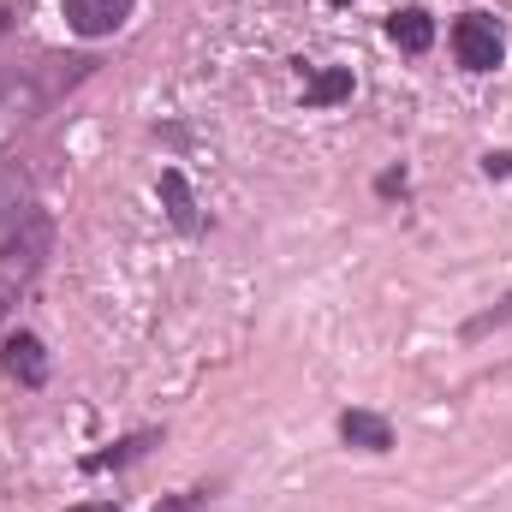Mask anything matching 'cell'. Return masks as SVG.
Returning <instances> with one entry per match:
<instances>
[{
	"label": "cell",
	"instance_id": "6da1fadb",
	"mask_svg": "<svg viewBox=\"0 0 512 512\" xmlns=\"http://www.w3.org/2000/svg\"><path fill=\"white\" fill-rule=\"evenodd\" d=\"M54 96H60L54 84H36V66H12V72H0V143H6L12 131L30 126Z\"/></svg>",
	"mask_w": 512,
	"mask_h": 512
},
{
	"label": "cell",
	"instance_id": "7a4b0ae2",
	"mask_svg": "<svg viewBox=\"0 0 512 512\" xmlns=\"http://www.w3.org/2000/svg\"><path fill=\"white\" fill-rule=\"evenodd\" d=\"M48 245H54V227H48V215H24V221H18V233L0 245V292L24 286V280L42 268Z\"/></svg>",
	"mask_w": 512,
	"mask_h": 512
},
{
	"label": "cell",
	"instance_id": "3957f363",
	"mask_svg": "<svg viewBox=\"0 0 512 512\" xmlns=\"http://www.w3.org/2000/svg\"><path fill=\"white\" fill-rule=\"evenodd\" d=\"M453 54H459V66H465V72H495V66L507 60V36H501V24H495V18L465 12V18L453 24Z\"/></svg>",
	"mask_w": 512,
	"mask_h": 512
},
{
	"label": "cell",
	"instance_id": "277c9868",
	"mask_svg": "<svg viewBox=\"0 0 512 512\" xmlns=\"http://www.w3.org/2000/svg\"><path fill=\"white\" fill-rule=\"evenodd\" d=\"M131 6H137V0H60V18H66L78 36L96 42V36H114V30L126 24Z\"/></svg>",
	"mask_w": 512,
	"mask_h": 512
},
{
	"label": "cell",
	"instance_id": "5b68a950",
	"mask_svg": "<svg viewBox=\"0 0 512 512\" xmlns=\"http://www.w3.org/2000/svg\"><path fill=\"white\" fill-rule=\"evenodd\" d=\"M0 364H6V376H12L18 387H42L48 382V352H42L36 334H12V340L0 346Z\"/></svg>",
	"mask_w": 512,
	"mask_h": 512
},
{
	"label": "cell",
	"instance_id": "8992f818",
	"mask_svg": "<svg viewBox=\"0 0 512 512\" xmlns=\"http://www.w3.org/2000/svg\"><path fill=\"white\" fill-rule=\"evenodd\" d=\"M340 435H346V447H358V453H387V447H393V423L376 417V411H346V417H340Z\"/></svg>",
	"mask_w": 512,
	"mask_h": 512
},
{
	"label": "cell",
	"instance_id": "52a82bcc",
	"mask_svg": "<svg viewBox=\"0 0 512 512\" xmlns=\"http://www.w3.org/2000/svg\"><path fill=\"white\" fill-rule=\"evenodd\" d=\"M352 96V72L346 66H316L310 78H304V108H334V102H346Z\"/></svg>",
	"mask_w": 512,
	"mask_h": 512
},
{
	"label": "cell",
	"instance_id": "ba28073f",
	"mask_svg": "<svg viewBox=\"0 0 512 512\" xmlns=\"http://www.w3.org/2000/svg\"><path fill=\"white\" fill-rule=\"evenodd\" d=\"M161 197H167L173 227H179V233H197V203H191V185H185V173H179V167H167V173H161Z\"/></svg>",
	"mask_w": 512,
	"mask_h": 512
},
{
	"label": "cell",
	"instance_id": "9c48e42d",
	"mask_svg": "<svg viewBox=\"0 0 512 512\" xmlns=\"http://www.w3.org/2000/svg\"><path fill=\"white\" fill-rule=\"evenodd\" d=\"M387 30H393V42H399L405 54H423V48L435 42V18H429V12H417V6H411V12H399Z\"/></svg>",
	"mask_w": 512,
	"mask_h": 512
},
{
	"label": "cell",
	"instance_id": "30bf717a",
	"mask_svg": "<svg viewBox=\"0 0 512 512\" xmlns=\"http://www.w3.org/2000/svg\"><path fill=\"white\" fill-rule=\"evenodd\" d=\"M155 447V429H143V435H126V441H114L108 453H90L84 459V471H114V465H131V459H143Z\"/></svg>",
	"mask_w": 512,
	"mask_h": 512
},
{
	"label": "cell",
	"instance_id": "8fae6325",
	"mask_svg": "<svg viewBox=\"0 0 512 512\" xmlns=\"http://www.w3.org/2000/svg\"><path fill=\"white\" fill-rule=\"evenodd\" d=\"M507 322H512V292L501 298V304H489L483 316H471V322H465V334L477 340V334H489V328H507Z\"/></svg>",
	"mask_w": 512,
	"mask_h": 512
},
{
	"label": "cell",
	"instance_id": "7c38bea8",
	"mask_svg": "<svg viewBox=\"0 0 512 512\" xmlns=\"http://www.w3.org/2000/svg\"><path fill=\"white\" fill-rule=\"evenodd\" d=\"M209 507V489H185V495H173V501H161L155 512H203Z\"/></svg>",
	"mask_w": 512,
	"mask_h": 512
},
{
	"label": "cell",
	"instance_id": "4fadbf2b",
	"mask_svg": "<svg viewBox=\"0 0 512 512\" xmlns=\"http://www.w3.org/2000/svg\"><path fill=\"white\" fill-rule=\"evenodd\" d=\"M483 167H489V179H512V149H501V155H489Z\"/></svg>",
	"mask_w": 512,
	"mask_h": 512
},
{
	"label": "cell",
	"instance_id": "5bb4252c",
	"mask_svg": "<svg viewBox=\"0 0 512 512\" xmlns=\"http://www.w3.org/2000/svg\"><path fill=\"white\" fill-rule=\"evenodd\" d=\"M72 512H120L114 501H84V507H72Z\"/></svg>",
	"mask_w": 512,
	"mask_h": 512
},
{
	"label": "cell",
	"instance_id": "9a60e30c",
	"mask_svg": "<svg viewBox=\"0 0 512 512\" xmlns=\"http://www.w3.org/2000/svg\"><path fill=\"white\" fill-rule=\"evenodd\" d=\"M328 6H346V0H328Z\"/></svg>",
	"mask_w": 512,
	"mask_h": 512
},
{
	"label": "cell",
	"instance_id": "2e32d148",
	"mask_svg": "<svg viewBox=\"0 0 512 512\" xmlns=\"http://www.w3.org/2000/svg\"><path fill=\"white\" fill-rule=\"evenodd\" d=\"M0 310H6V292H0Z\"/></svg>",
	"mask_w": 512,
	"mask_h": 512
}]
</instances>
